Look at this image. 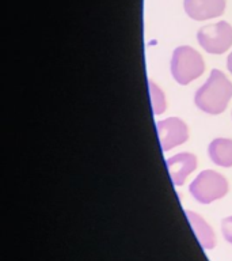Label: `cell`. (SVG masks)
I'll return each mask as SVG.
<instances>
[{
	"mask_svg": "<svg viewBox=\"0 0 232 261\" xmlns=\"http://www.w3.org/2000/svg\"><path fill=\"white\" fill-rule=\"evenodd\" d=\"M232 98V83L220 69H212L211 76L194 95L195 105L205 113L220 114Z\"/></svg>",
	"mask_w": 232,
	"mask_h": 261,
	"instance_id": "6da1fadb",
	"label": "cell"
},
{
	"mask_svg": "<svg viewBox=\"0 0 232 261\" xmlns=\"http://www.w3.org/2000/svg\"><path fill=\"white\" fill-rule=\"evenodd\" d=\"M183 7L191 19L208 20L223 15L225 0H183Z\"/></svg>",
	"mask_w": 232,
	"mask_h": 261,
	"instance_id": "8992f818",
	"label": "cell"
},
{
	"mask_svg": "<svg viewBox=\"0 0 232 261\" xmlns=\"http://www.w3.org/2000/svg\"><path fill=\"white\" fill-rule=\"evenodd\" d=\"M198 44L211 55H221L232 45V26L227 22H217L204 26L197 34Z\"/></svg>",
	"mask_w": 232,
	"mask_h": 261,
	"instance_id": "277c9868",
	"label": "cell"
},
{
	"mask_svg": "<svg viewBox=\"0 0 232 261\" xmlns=\"http://www.w3.org/2000/svg\"><path fill=\"white\" fill-rule=\"evenodd\" d=\"M205 68L204 60L191 46H179L171 57V73L179 85H189L201 76Z\"/></svg>",
	"mask_w": 232,
	"mask_h": 261,
	"instance_id": "7a4b0ae2",
	"label": "cell"
},
{
	"mask_svg": "<svg viewBox=\"0 0 232 261\" xmlns=\"http://www.w3.org/2000/svg\"><path fill=\"white\" fill-rule=\"evenodd\" d=\"M156 128H158L159 140L163 151H170L174 147L181 146L189 138L187 125L177 117H170L159 121Z\"/></svg>",
	"mask_w": 232,
	"mask_h": 261,
	"instance_id": "5b68a950",
	"label": "cell"
},
{
	"mask_svg": "<svg viewBox=\"0 0 232 261\" xmlns=\"http://www.w3.org/2000/svg\"><path fill=\"white\" fill-rule=\"evenodd\" d=\"M166 163L168 173H170L171 181L177 187H181L185 182V179L195 170L197 158L193 154H189V152H181V154H177L167 159Z\"/></svg>",
	"mask_w": 232,
	"mask_h": 261,
	"instance_id": "52a82bcc",
	"label": "cell"
},
{
	"mask_svg": "<svg viewBox=\"0 0 232 261\" xmlns=\"http://www.w3.org/2000/svg\"><path fill=\"white\" fill-rule=\"evenodd\" d=\"M227 192V179L215 170L201 171L190 184L191 196L202 204H209L215 200L221 199Z\"/></svg>",
	"mask_w": 232,
	"mask_h": 261,
	"instance_id": "3957f363",
	"label": "cell"
},
{
	"mask_svg": "<svg viewBox=\"0 0 232 261\" xmlns=\"http://www.w3.org/2000/svg\"><path fill=\"white\" fill-rule=\"evenodd\" d=\"M221 230H223L224 238L228 241V242H231L232 244V216H228L225 219L223 220V223H221Z\"/></svg>",
	"mask_w": 232,
	"mask_h": 261,
	"instance_id": "8fae6325",
	"label": "cell"
},
{
	"mask_svg": "<svg viewBox=\"0 0 232 261\" xmlns=\"http://www.w3.org/2000/svg\"><path fill=\"white\" fill-rule=\"evenodd\" d=\"M227 67H228V71L232 73V52L228 55V59H227Z\"/></svg>",
	"mask_w": 232,
	"mask_h": 261,
	"instance_id": "7c38bea8",
	"label": "cell"
},
{
	"mask_svg": "<svg viewBox=\"0 0 232 261\" xmlns=\"http://www.w3.org/2000/svg\"><path fill=\"white\" fill-rule=\"evenodd\" d=\"M186 216L190 222L193 231L198 238V242L204 249H212L215 246V234L209 227V224L198 215L191 211H186Z\"/></svg>",
	"mask_w": 232,
	"mask_h": 261,
	"instance_id": "9c48e42d",
	"label": "cell"
},
{
	"mask_svg": "<svg viewBox=\"0 0 232 261\" xmlns=\"http://www.w3.org/2000/svg\"><path fill=\"white\" fill-rule=\"evenodd\" d=\"M150 93H151V103L154 108L155 114H162L166 110V99L164 94L154 82H150Z\"/></svg>",
	"mask_w": 232,
	"mask_h": 261,
	"instance_id": "30bf717a",
	"label": "cell"
},
{
	"mask_svg": "<svg viewBox=\"0 0 232 261\" xmlns=\"http://www.w3.org/2000/svg\"><path fill=\"white\" fill-rule=\"evenodd\" d=\"M209 156L212 162L217 166H232V140L225 138H217L209 144Z\"/></svg>",
	"mask_w": 232,
	"mask_h": 261,
	"instance_id": "ba28073f",
	"label": "cell"
}]
</instances>
